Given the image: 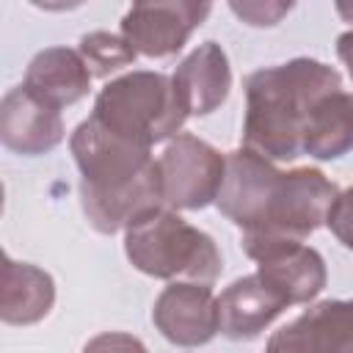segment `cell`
Here are the masks:
<instances>
[{"mask_svg":"<svg viewBox=\"0 0 353 353\" xmlns=\"http://www.w3.org/2000/svg\"><path fill=\"white\" fill-rule=\"evenodd\" d=\"M339 188L320 171V168H292L281 171L270 201L265 207L262 223L243 234V243L259 240H303L317 232L331 204L336 201Z\"/></svg>","mask_w":353,"mask_h":353,"instance_id":"cell-5","label":"cell"},{"mask_svg":"<svg viewBox=\"0 0 353 353\" xmlns=\"http://www.w3.org/2000/svg\"><path fill=\"white\" fill-rule=\"evenodd\" d=\"M265 353H320V350L306 336V331L298 325V320H292L284 328L273 331V336L265 345Z\"/></svg>","mask_w":353,"mask_h":353,"instance_id":"cell-20","label":"cell"},{"mask_svg":"<svg viewBox=\"0 0 353 353\" xmlns=\"http://www.w3.org/2000/svg\"><path fill=\"white\" fill-rule=\"evenodd\" d=\"M83 353H149L146 345L124 331H105L85 342Z\"/></svg>","mask_w":353,"mask_h":353,"instance_id":"cell-21","label":"cell"},{"mask_svg":"<svg viewBox=\"0 0 353 353\" xmlns=\"http://www.w3.org/2000/svg\"><path fill=\"white\" fill-rule=\"evenodd\" d=\"M342 88V74L314 58L265 66L245 80L243 146L268 160L303 154V130L312 108Z\"/></svg>","mask_w":353,"mask_h":353,"instance_id":"cell-2","label":"cell"},{"mask_svg":"<svg viewBox=\"0 0 353 353\" xmlns=\"http://www.w3.org/2000/svg\"><path fill=\"white\" fill-rule=\"evenodd\" d=\"M124 254L135 270L154 279L188 276L196 284H212L221 276L215 240L168 207H157L124 229Z\"/></svg>","mask_w":353,"mask_h":353,"instance_id":"cell-3","label":"cell"},{"mask_svg":"<svg viewBox=\"0 0 353 353\" xmlns=\"http://www.w3.org/2000/svg\"><path fill=\"white\" fill-rule=\"evenodd\" d=\"M353 149V94L334 91L317 99L303 130V154L336 160Z\"/></svg>","mask_w":353,"mask_h":353,"instance_id":"cell-16","label":"cell"},{"mask_svg":"<svg viewBox=\"0 0 353 353\" xmlns=\"http://www.w3.org/2000/svg\"><path fill=\"white\" fill-rule=\"evenodd\" d=\"M91 69L83 61L80 50L69 47H47L33 55L25 72V88L36 94L50 108L61 110L66 105L80 102L91 88Z\"/></svg>","mask_w":353,"mask_h":353,"instance_id":"cell-14","label":"cell"},{"mask_svg":"<svg viewBox=\"0 0 353 353\" xmlns=\"http://www.w3.org/2000/svg\"><path fill=\"white\" fill-rule=\"evenodd\" d=\"M243 251L256 262V273L279 290L290 306L309 303L325 287V259L317 248L301 240H259L243 243Z\"/></svg>","mask_w":353,"mask_h":353,"instance_id":"cell-8","label":"cell"},{"mask_svg":"<svg viewBox=\"0 0 353 353\" xmlns=\"http://www.w3.org/2000/svg\"><path fill=\"white\" fill-rule=\"evenodd\" d=\"M55 303V281L47 270L6 256L0 317L8 325H33L50 314Z\"/></svg>","mask_w":353,"mask_h":353,"instance_id":"cell-15","label":"cell"},{"mask_svg":"<svg viewBox=\"0 0 353 353\" xmlns=\"http://www.w3.org/2000/svg\"><path fill=\"white\" fill-rule=\"evenodd\" d=\"M287 306L290 301L279 290H273L259 273L234 279L218 298L221 334L229 339H254Z\"/></svg>","mask_w":353,"mask_h":353,"instance_id":"cell-13","label":"cell"},{"mask_svg":"<svg viewBox=\"0 0 353 353\" xmlns=\"http://www.w3.org/2000/svg\"><path fill=\"white\" fill-rule=\"evenodd\" d=\"M163 201L174 210H201L221 193L226 174V154L207 141L179 132L160 154Z\"/></svg>","mask_w":353,"mask_h":353,"instance_id":"cell-6","label":"cell"},{"mask_svg":"<svg viewBox=\"0 0 353 353\" xmlns=\"http://www.w3.org/2000/svg\"><path fill=\"white\" fill-rule=\"evenodd\" d=\"M325 226L331 229V234L353 251V188L342 190L336 196V201L331 204L328 210V218H325Z\"/></svg>","mask_w":353,"mask_h":353,"instance_id":"cell-19","label":"cell"},{"mask_svg":"<svg viewBox=\"0 0 353 353\" xmlns=\"http://www.w3.org/2000/svg\"><path fill=\"white\" fill-rule=\"evenodd\" d=\"M339 14H345V17H353V8H347V6H339ZM336 55H339V61L347 66V74H350V80H353V28L336 36Z\"/></svg>","mask_w":353,"mask_h":353,"instance_id":"cell-23","label":"cell"},{"mask_svg":"<svg viewBox=\"0 0 353 353\" xmlns=\"http://www.w3.org/2000/svg\"><path fill=\"white\" fill-rule=\"evenodd\" d=\"M229 8L248 25L262 28V25H276L292 8V3H232Z\"/></svg>","mask_w":353,"mask_h":353,"instance_id":"cell-22","label":"cell"},{"mask_svg":"<svg viewBox=\"0 0 353 353\" xmlns=\"http://www.w3.org/2000/svg\"><path fill=\"white\" fill-rule=\"evenodd\" d=\"M281 171L268 157L245 146L234 149L226 154V174L215 204L234 226L243 229V234H248L259 226Z\"/></svg>","mask_w":353,"mask_h":353,"instance_id":"cell-10","label":"cell"},{"mask_svg":"<svg viewBox=\"0 0 353 353\" xmlns=\"http://www.w3.org/2000/svg\"><path fill=\"white\" fill-rule=\"evenodd\" d=\"M0 141L17 154L52 152L63 141L61 110L41 102L25 85H14L0 102Z\"/></svg>","mask_w":353,"mask_h":353,"instance_id":"cell-11","label":"cell"},{"mask_svg":"<svg viewBox=\"0 0 353 353\" xmlns=\"http://www.w3.org/2000/svg\"><path fill=\"white\" fill-rule=\"evenodd\" d=\"M69 149L80 168V204L97 232L113 234L165 204L149 146L113 135L88 116L74 127Z\"/></svg>","mask_w":353,"mask_h":353,"instance_id":"cell-1","label":"cell"},{"mask_svg":"<svg viewBox=\"0 0 353 353\" xmlns=\"http://www.w3.org/2000/svg\"><path fill=\"white\" fill-rule=\"evenodd\" d=\"M91 119L141 146H154L176 138L188 113L174 91L171 77L163 72L135 69L127 72L97 94Z\"/></svg>","mask_w":353,"mask_h":353,"instance_id":"cell-4","label":"cell"},{"mask_svg":"<svg viewBox=\"0 0 353 353\" xmlns=\"http://www.w3.org/2000/svg\"><path fill=\"white\" fill-rule=\"evenodd\" d=\"M295 320L320 353H353V298L320 301Z\"/></svg>","mask_w":353,"mask_h":353,"instance_id":"cell-17","label":"cell"},{"mask_svg":"<svg viewBox=\"0 0 353 353\" xmlns=\"http://www.w3.org/2000/svg\"><path fill=\"white\" fill-rule=\"evenodd\" d=\"M152 320L157 331L179 347L207 345L218 331V298L210 284L171 281L154 301Z\"/></svg>","mask_w":353,"mask_h":353,"instance_id":"cell-9","label":"cell"},{"mask_svg":"<svg viewBox=\"0 0 353 353\" xmlns=\"http://www.w3.org/2000/svg\"><path fill=\"white\" fill-rule=\"evenodd\" d=\"M212 11L210 3L171 0V3H135L121 19V36L146 58L176 55L190 33Z\"/></svg>","mask_w":353,"mask_h":353,"instance_id":"cell-7","label":"cell"},{"mask_svg":"<svg viewBox=\"0 0 353 353\" xmlns=\"http://www.w3.org/2000/svg\"><path fill=\"white\" fill-rule=\"evenodd\" d=\"M80 55L88 63L94 77H108L124 66H132L138 52L127 44L124 36H113L108 30H94L80 39Z\"/></svg>","mask_w":353,"mask_h":353,"instance_id":"cell-18","label":"cell"},{"mask_svg":"<svg viewBox=\"0 0 353 353\" xmlns=\"http://www.w3.org/2000/svg\"><path fill=\"white\" fill-rule=\"evenodd\" d=\"M174 91L188 116H207L218 110L232 88V69L218 41L199 44L174 69Z\"/></svg>","mask_w":353,"mask_h":353,"instance_id":"cell-12","label":"cell"}]
</instances>
